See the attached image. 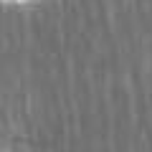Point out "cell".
Masks as SVG:
<instances>
[{
    "label": "cell",
    "mask_w": 152,
    "mask_h": 152,
    "mask_svg": "<svg viewBox=\"0 0 152 152\" xmlns=\"http://www.w3.org/2000/svg\"><path fill=\"white\" fill-rule=\"evenodd\" d=\"M0 152H5V147H3V142H0Z\"/></svg>",
    "instance_id": "obj_2"
},
{
    "label": "cell",
    "mask_w": 152,
    "mask_h": 152,
    "mask_svg": "<svg viewBox=\"0 0 152 152\" xmlns=\"http://www.w3.org/2000/svg\"><path fill=\"white\" fill-rule=\"evenodd\" d=\"M31 0H0V5H26Z\"/></svg>",
    "instance_id": "obj_1"
}]
</instances>
